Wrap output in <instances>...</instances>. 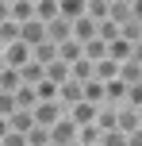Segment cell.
I'll list each match as a JSON object with an SVG mask.
<instances>
[{
	"mask_svg": "<svg viewBox=\"0 0 142 146\" xmlns=\"http://www.w3.org/2000/svg\"><path fill=\"white\" fill-rule=\"evenodd\" d=\"M0 54H4V66H8V69H23V66L31 62V50H27L23 42H12V46H4Z\"/></svg>",
	"mask_w": 142,
	"mask_h": 146,
	"instance_id": "cell-5",
	"label": "cell"
},
{
	"mask_svg": "<svg viewBox=\"0 0 142 146\" xmlns=\"http://www.w3.org/2000/svg\"><path fill=\"white\" fill-rule=\"evenodd\" d=\"M58 15L69 19V23H77L85 15V0H58Z\"/></svg>",
	"mask_w": 142,
	"mask_h": 146,
	"instance_id": "cell-10",
	"label": "cell"
},
{
	"mask_svg": "<svg viewBox=\"0 0 142 146\" xmlns=\"http://www.w3.org/2000/svg\"><path fill=\"white\" fill-rule=\"evenodd\" d=\"M19 85H23V81H19V69H4V73H0V92H19Z\"/></svg>",
	"mask_w": 142,
	"mask_h": 146,
	"instance_id": "cell-22",
	"label": "cell"
},
{
	"mask_svg": "<svg viewBox=\"0 0 142 146\" xmlns=\"http://www.w3.org/2000/svg\"><path fill=\"white\" fill-rule=\"evenodd\" d=\"M19 42L27 46V50H35L38 42H46V23H38V19L23 23V27H19Z\"/></svg>",
	"mask_w": 142,
	"mask_h": 146,
	"instance_id": "cell-3",
	"label": "cell"
},
{
	"mask_svg": "<svg viewBox=\"0 0 142 146\" xmlns=\"http://www.w3.org/2000/svg\"><path fill=\"white\" fill-rule=\"evenodd\" d=\"M23 139H27V146H50V131L46 127H31Z\"/></svg>",
	"mask_w": 142,
	"mask_h": 146,
	"instance_id": "cell-26",
	"label": "cell"
},
{
	"mask_svg": "<svg viewBox=\"0 0 142 146\" xmlns=\"http://www.w3.org/2000/svg\"><path fill=\"white\" fill-rule=\"evenodd\" d=\"M73 38H77L81 46H85V42H92V38H96V23H92L89 15H81V19L73 23Z\"/></svg>",
	"mask_w": 142,
	"mask_h": 146,
	"instance_id": "cell-12",
	"label": "cell"
},
{
	"mask_svg": "<svg viewBox=\"0 0 142 146\" xmlns=\"http://www.w3.org/2000/svg\"><path fill=\"white\" fill-rule=\"evenodd\" d=\"M96 127H100V135L115 131V108H112V104H100V108H96Z\"/></svg>",
	"mask_w": 142,
	"mask_h": 146,
	"instance_id": "cell-20",
	"label": "cell"
},
{
	"mask_svg": "<svg viewBox=\"0 0 142 146\" xmlns=\"http://www.w3.org/2000/svg\"><path fill=\"white\" fill-rule=\"evenodd\" d=\"M85 104H104V85H100V81H89V85H85Z\"/></svg>",
	"mask_w": 142,
	"mask_h": 146,
	"instance_id": "cell-25",
	"label": "cell"
},
{
	"mask_svg": "<svg viewBox=\"0 0 142 146\" xmlns=\"http://www.w3.org/2000/svg\"><path fill=\"white\" fill-rule=\"evenodd\" d=\"M108 19H112L115 27L131 23V0H112V8H108Z\"/></svg>",
	"mask_w": 142,
	"mask_h": 146,
	"instance_id": "cell-11",
	"label": "cell"
},
{
	"mask_svg": "<svg viewBox=\"0 0 142 146\" xmlns=\"http://www.w3.org/2000/svg\"><path fill=\"white\" fill-rule=\"evenodd\" d=\"M35 104H38L35 88H31V85H19V92H15V108H19V111H35Z\"/></svg>",
	"mask_w": 142,
	"mask_h": 146,
	"instance_id": "cell-19",
	"label": "cell"
},
{
	"mask_svg": "<svg viewBox=\"0 0 142 146\" xmlns=\"http://www.w3.org/2000/svg\"><path fill=\"white\" fill-rule=\"evenodd\" d=\"M123 108L142 111V85H131V88H127V96H123Z\"/></svg>",
	"mask_w": 142,
	"mask_h": 146,
	"instance_id": "cell-27",
	"label": "cell"
},
{
	"mask_svg": "<svg viewBox=\"0 0 142 146\" xmlns=\"http://www.w3.org/2000/svg\"><path fill=\"white\" fill-rule=\"evenodd\" d=\"M119 81H123V85H142V66H138V62H123V66H119Z\"/></svg>",
	"mask_w": 142,
	"mask_h": 146,
	"instance_id": "cell-17",
	"label": "cell"
},
{
	"mask_svg": "<svg viewBox=\"0 0 142 146\" xmlns=\"http://www.w3.org/2000/svg\"><path fill=\"white\" fill-rule=\"evenodd\" d=\"M0 23H8V0H0Z\"/></svg>",
	"mask_w": 142,
	"mask_h": 146,
	"instance_id": "cell-34",
	"label": "cell"
},
{
	"mask_svg": "<svg viewBox=\"0 0 142 146\" xmlns=\"http://www.w3.org/2000/svg\"><path fill=\"white\" fill-rule=\"evenodd\" d=\"M65 115L73 119L77 127H89V123H96V104H85V100H81V104H73Z\"/></svg>",
	"mask_w": 142,
	"mask_h": 146,
	"instance_id": "cell-7",
	"label": "cell"
},
{
	"mask_svg": "<svg viewBox=\"0 0 142 146\" xmlns=\"http://www.w3.org/2000/svg\"><path fill=\"white\" fill-rule=\"evenodd\" d=\"M100 146H127V135L123 131H104L100 135Z\"/></svg>",
	"mask_w": 142,
	"mask_h": 146,
	"instance_id": "cell-29",
	"label": "cell"
},
{
	"mask_svg": "<svg viewBox=\"0 0 142 146\" xmlns=\"http://www.w3.org/2000/svg\"><path fill=\"white\" fill-rule=\"evenodd\" d=\"M31 115H35V127H46V131H50V127L65 115V108H61V104H35Z\"/></svg>",
	"mask_w": 142,
	"mask_h": 146,
	"instance_id": "cell-2",
	"label": "cell"
},
{
	"mask_svg": "<svg viewBox=\"0 0 142 146\" xmlns=\"http://www.w3.org/2000/svg\"><path fill=\"white\" fill-rule=\"evenodd\" d=\"M8 19L12 23H31L35 19V0H8Z\"/></svg>",
	"mask_w": 142,
	"mask_h": 146,
	"instance_id": "cell-4",
	"label": "cell"
},
{
	"mask_svg": "<svg viewBox=\"0 0 142 146\" xmlns=\"http://www.w3.org/2000/svg\"><path fill=\"white\" fill-rule=\"evenodd\" d=\"M46 81H50L54 88H61L69 81V66H65V62H50V66H46Z\"/></svg>",
	"mask_w": 142,
	"mask_h": 146,
	"instance_id": "cell-16",
	"label": "cell"
},
{
	"mask_svg": "<svg viewBox=\"0 0 142 146\" xmlns=\"http://www.w3.org/2000/svg\"><path fill=\"white\" fill-rule=\"evenodd\" d=\"M127 146H142V131H135V135H127Z\"/></svg>",
	"mask_w": 142,
	"mask_h": 146,
	"instance_id": "cell-33",
	"label": "cell"
},
{
	"mask_svg": "<svg viewBox=\"0 0 142 146\" xmlns=\"http://www.w3.org/2000/svg\"><path fill=\"white\" fill-rule=\"evenodd\" d=\"M4 135H8V119H0V139H4Z\"/></svg>",
	"mask_w": 142,
	"mask_h": 146,
	"instance_id": "cell-35",
	"label": "cell"
},
{
	"mask_svg": "<svg viewBox=\"0 0 142 146\" xmlns=\"http://www.w3.org/2000/svg\"><path fill=\"white\" fill-rule=\"evenodd\" d=\"M35 19L38 23H54L58 19V0H35Z\"/></svg>",
	"mask_w": 142,
	"mask_h": 146,
	"instance_id": "cell-15",
	"label": "cell"
},
{
	"mask_svg": "<svg viewBox=\"0 0 142 146\" xmlns=\"http://www.w3.org/2000/svg\"><path fill=\"white\" fill-rule=\"evenodd\" d=\"M19 81H23V85H31V88H35V85H42V81H46V69L38 66V62H27V66L19 69Z\"/></svg>",
	"mask_w": 142,
	"mask_h": 146,
	"instance_id": "cell-14",
	"label": "cell"
},
{
	"mask_svg": "<svg viewBox=\"0 0 142 146\" xmlns=\"http://www.w3.org/2000/svg\"><path fill=\"white\" fill-rule=\"evenodd\" d=\"M0 146H27V139H23V135H15V131H8L4 139H0Z\"/></svg>",
	"mask_w": 142,
	"mask_h": 146,
	"instance_id": "cell-30",
	"label": "cell"
},
{
	"mask_svg": "<svg viewBox=\"0 0 142 146\" xmlns=\"http://www.w3.org/2000/svg\"><path fill=\"white\" fill-rule=\"evenodd\" d=\"M12 42H19V23H0V50H4V46H12Z\"/></svg>",
	"mask_w": 142,
	"mask_h": 146,
	"instance_id": "cell-24",
	"label": "cell"
},
{
	"mask_svg": "<svg viewBox=\"0 0 142 146\" xmlns=\"http://www.w3.org/2000/svg\"><path fill=\"white\" fill-rule=\"evenodd\" d=\"M31 127H35V115H31V111H15V115L8 119V131H15V135H27Z\"/></svg>",
	"mask_w": 142,
	"mask_h": 146,
	"instance_id": "cell-18",
	"label": "cell"
},
{
	"mask_svg": "<svg viewBox=\"0 0 142 146\" xmlns=\"http://www.w3.org/2000/svg\"><path fill=\"white\" fill-rule=\"evenodd\" d=\"M15 111H19V108H15V96L12 92H0V119H12Z\"/></svg>",
	"mask_w": 142,
	"mask_h": 146,
	"instance_id": "cell-28",
	"label": "cell"
},
{
	"mask_svg": "<svg viewBox=\"0 0 142 146\" xmlns=\"http://www.w3.org/2000/svg\"><path fill=\"white\" fill-rule=\"evenodd\" d=\"M31 62H38V66H50V62H58V46H54V42H38L35 46V50H31Z\"/></svg>",
	"mask_w": 142,
	"mask_h": 146,
	"instance_id": "cell-13",
	"label": "cell"
},
{
	"mask_svg": "<svg viewBox=\"0 0 142 146\" xmlns=\"http://www.w3.org/2000/svg\"><path fill=\"white\" fill-rule=\"evenodd\" d=\"M131 19L142 27V0H131Z\"/></svg>",
	"mask_w": 142,
	"mask_h": 146,
	"instance_id": "cell-31",
	"label": "cell"
},
{
	"mask_svg": "<svg viewBox=\"0 0 142 146\" xmlns=\"http://www.w3.org/2000/svg\"><path fill=\"white\" fill-rule=\"evenodd\" d=\"M131 62H138V66H142V42H135V50H131Z\"/></svg>",
	"mask_w": 142,
	"mask_h": 146,
	"instance_id": "cell-32",
	"label": "cell"
},
{
	"mask_svg": "<svg viewBox=\"0 0 142 146\" xmlns=\"http://www.w3.org/2000/svg\"><path fill=\"white\" fill-rule=\"evenodd\" d=\"M115 77H119V66H115L112 58H104V62L92 66V81H100V85H108V81H115Z\"/></svg>",
	"mask_w": 142,
	"mask_h": 146,
	"instance_id": "cell-9",
	"label": "cell"
},
{
	"mask_svg": "<svg viewBox=\"0 0 142 146\" xmlns=\"http://www.w3.org/2000/svg\"><path fill=\"white\" fill-rule=\"evenodd\" d=\"M138 131H142V111H138Z\"/></svg>",
	"mask_w": 142,
	"mask_h": 146,
	"instance_id": "cell-37",
	"label": "cell"
},
{
	"mask_svg": "<svg viewBox=\"0 0 142 146\" xmlns=\"http://www.w3.org/2000/svg\"><path fill=\"white\" fill-rule=\"evenodd\" d=\"M108 58V42H100V38H92V42H85V62H104Z\"/></svg>",
	"mask_w": 142,
	"mask_h": 146,
	"instance_id": "cell-21",
	"label": "cell"
},
{
	"mask_svg": "<svg viewBox=\"0 0 142 146\" xmlns=\"http://www.w3.org/2000/svg\"><path fill=\"white\" fill-rule=\"evenodd\" d=\"M81 58H85V46L77 42V38H69V42L58 46V62H65V66H77Z\"/></svg>",
	"mask_w": 142,
	"mask_h": 146,
	"instance_id": "cell-8",
	"label": "cell"
},
{
	"mask_svg": "<svg viewBox=\"0 0 142 146\" xmlns=\"http://www.w3.org/2000/svg\"><path fill=\"white\" fill-rule=\"evenodd\" d=\"M85 100V85H77V81H65V85H61L58 88V104H61V108H73V104H81Z\"/></svg>",
	"mask_w": 142,
	"mask_h": 146,
	"instance_id": "cell-6",
	"label": "cell"
},
{
	"mask_svg": "<svg viewBox=\"0 0 142 146\" xmlns=\"http://www.w3.org/2000/svg\"><path fill=\"white\" fill-rule=\"evenodd\" d=\"M77 142V123L69 115H61L58 123L50 127V146H73Z\"/></svg>",
	"mask_w": 142,
	"mask_h": 146,
	"instance_id": "cell-1",
	"label": "cell"
},
{
	"mask_svg": "<svg viewBox=\"0 0 142 146\" xmlns=\"http://www.w3.org/2000/svg\"><path fill=\"white\" fill-rule=\"evenodd\" d=\"M77 142H81V146H100V127H96V123L77 127Z\"/></svg>",
	"mask_w": 142,
	"mask_h": 146,
	"instance_id": "cell-23",
	"label": "cell"
},
{
	"mask_svg": "<svg viewBox=\"0 0 142 146\" xmlns=\"http://www.w3.org/2000/svg\"><path fill=\"white\" fill-rule=\"evenodd\" d=\"M4 69H8V66H4V54H0V73H4Z\"/></svg>",
	"mask_w": 142,
	"mask_h": 146,
	"instance_id": "cell-36",
	"label": "cell"
}]
</instances>
